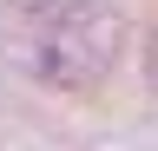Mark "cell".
Wrapping results in <instances>:
<instances>
[{"label": "cell", "mask_w": 158, "mask_h": 151, "mask_svg": "<svg viewBox=\"0 0 158 151\" xmlns=\"http://www.w3.org/2000/svg\"><path fill=\"white\" fill-rule=\"evenodd\" d=\"M125 53L112 0H0V59L53 92H99Z\"/></svg>", "instance_id": "cell-1"}, {"label": "cell", "mask_w": 158, "mask_h": 151, "mask_svg": "<svg viewBox=\"0 0 158 151\" xmlns=\"http://www.w3.org/2000/svg\"><path fill=\"white\" fill-rule=\"evenodd\" d=\"M145 72H152V85H158V26H152V46H145Z\"/></svg>", "instance_id": "cell-2"}]
</instances>
